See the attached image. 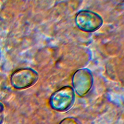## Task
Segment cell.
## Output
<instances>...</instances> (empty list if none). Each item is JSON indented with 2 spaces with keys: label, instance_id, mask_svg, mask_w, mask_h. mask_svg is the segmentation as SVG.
Returning a JSON list of instances; mask_svg holds the SVG:
<instances>
[{
  "label": "cell",
  "instance_id": "obj_1",
  "mask_svg": "<svg viewBox=\"0 0 124 124\" xmlns=\"http://www.w3.org/2000/svg\"><path fill=\"white\" fill-rule=\"evenodd\" d=\"M75 99L74 89L69 86L63 87L55 92L50 96L51 108L58 111H64L73 104Z\"/></svg>",
  "mask_w": 124,
  "mask_h": 124
},
{
  "label": "cell",
  "instance_id": "obj_2",
  "mask_svg": "<svg viewBox=\"0 0 124 124\" xmlns=\"http://www.w3.org/2000/svg\"><path fill=\"white\" fill-rule=\"evenodd\" d=\"M38 78V74L34 70L30 68H22L16 70L12 73L10 81L14 88L21 90L33 85Z\"/></svg>",
  "mask_w": 124,
  "mask_h": 124
},
{
  "label": "cell",
  "instance_id": "obj_3",
  "mask_svg": "<svg viewBox=\"0 0 124 124\" xmlns=\"http://www.w3.org/2000/svg\"><path fill=\"white\" fill-rule=\"evenodd\" d=\"M75 21L79 29L86 32L95 31L103 24V19L99 15L87 10L79 11L76 16Z\"/></svg>",
  "mask_w": 124,
  "mask_h": 124
},
{
  "label": "cell",
  "instance_id": "obj_4",
  "mask_svg": "<svg viewBox=\"0 0 124 124\" xmlns=\"http://www.w3.org/2000/svg\"><path fill=\"white\" fill-rule=\"evenodd\" d=\"M93 83V75L88 69H79L73 75L72 84L76 93L80 96H83L89 92Z\"/></svg>",
  "mask_w": 124,
  "mask_h": 124
},
{
  "label": "cell",
  "instance_id": "obj_5",
  "mask_svg": "<svg viewBox=\"0 0 124 124\" xmlns=\"http://www.w3.org/2000/svg\"><path fill=\"white\" fill-rule=\"evenodd\" d=\"M59 124H79L78 121L73 117H67L62 119Z\"/></svg>",
  "mask_w": 124,
  "mask_h": 124
},
{
  "label": "cell",
  "instance_id": "obj_6",
  "mask_svg": "<svg viewBox=\"0 0 124 124\" xmlns=\"http://www.w3.org/2000/svg\"><path fill=\"white\" fill-rule=\"evenodd\" d=\"M4 107L3 104L0 102V124H2L3 120Z\"/></svg>",
  "mask_w": 124,
  "mask_h": 124
}]
</instances>
